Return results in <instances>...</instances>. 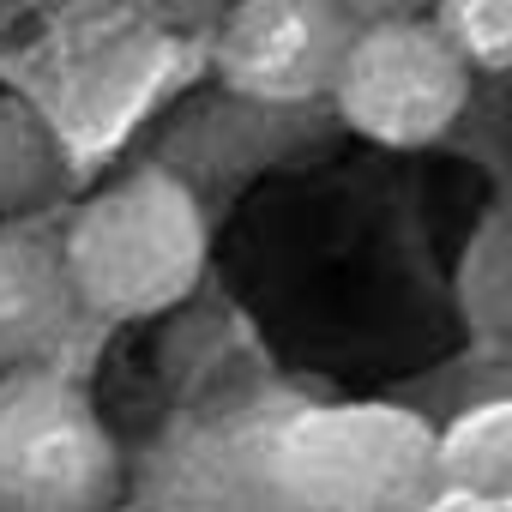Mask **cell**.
I'll return each mask as SVG.
<instances>
[{
  "instance_id": "6da1fadb",
  "label": "cell",
  "mask_w": 512,
  "mask_h": 512,
  "mask_svg": "<svg viewBox=\"0 0 512 512\" xmlns=\"http://www.w3.org/2000/svg\"><path fill=\"white\" fill-rule=\"evenodd\" d=\"M61 247L85 314L151 320L181 308L205 272V211L181 175L133 169L61 223Z\"/></svg>"
},
{
  "instance_id": "7a4b0ae2",
  "label": "cell",
  "mask_w": 512,
  "mask_h": 512,
  "mask_svg": "<svg viewBox=\"0 0 512 512\" xmlns=\"http://www.w3.org/2000/svg\"><path fill=\"white\" fill-rule=\"evenodd\" d=\"M284 512H422L440 482V434L392 404L302 410L266 440Z\"/></svg>"
},
{
  "instance_id": "3957f363",
  "label": "cell",
  "mask_w": 512,
  "mask_h": 512,
  "mask_svg": "<svg viewBox=\"0 0 512 512\" xmlns=\"http://www.w3.org/2000/svg\"><path fill=\"white\" fill-rule=\"evenodd\" d=\"M121 482V446L73 374H0V512H109Z\"/></svg>"
},
{
  "instance_id": "277c9868",
  "label": "cell",
  "mask_w": 512,
  "mask_h": 512,
  "mask_svg": "<svg viewBox=\"0 0 512 512\" xmlns=\"http://www.w3.org/2000/svg\"><path fill=\"white\" fill-rule=\"evenodd\" d=\"M332 103L350 133L386 145V151H422L452 133V121L470 103V61L452 49V37L434 19H398V25H362Z\"/></svg>"
},
{
  "instance_id": "5b68a950",
  "label": "cell",
  "mask_w": 512,
  "mask_h": 512,
  "mask_svg": "<svg viewBox=\"0 0 512 512\" xmlns=\"http://www.w3.org/2000/svg\"><path fill=\"white\" fill-rule=\"evenodd\" d=\"M356 43V19L338 0H229L217 25V79L247 103L332 97Z\"/></svg>"
},
{
  "instance_id": "8992f818",
  "label": "cell",
  "mask_w": 512,
  "mask_h": 512,
  "mask_svg": "<svg viewBox=\"0 0 512 512\" xmlns=\"http://www.w3.org/2000/svg\"><path fill=\"white\" fill-rule=\"evenodd\" d=\"M85 326L61 229L43 217L0 223V374L61 368Z\"/></svg>"
},
{
  "instance_id": "52a82bcc",
  "label": "cell",
  "mask_w": 512,
  "mask_h": 512,
  "mask_svg": "<svg viewBox=\"0 0 512 512\" xmlns=\"http://www.w3.org/2000/svg\"><path fill=\"white\" fill-rule=\"evenodd\" d=\"M67 187V145L31 97H0V223L43 217Z\"/></svg>"
},
{
  "instance_id": "ba28073f",
  "label": "cell",
  "mask_w": 512,
  "mask_h": 512,
  "mask_svg": "<svg viewBox=\"0 0 512 512\" xmlns=\"http://www.w3.org/2000/svg\"><path fill=\"white\" fill-rule=\"evenodd\" d=\"M458 314L476 344L512 350V211L476 223L458 260Z\"/></svg>"
},
{
  "instance_id": "9c48e42d",
  "label": "cell",
  "mask_w": 512,
  "mask_h": 512,
  "mask_svg": "<svg viewBox=\"0 0 512 512\" xmlns=\"http://www.w3.org/2000/svg\"><path fill=\"white\" fill-rule=\"evenodd\" d=\"M440 482L476 500H512V398H488L440 434Z\"/></svg>"
},
{
  "instance_id": "30bf717a",
  "label": "cell",
  "mask_w": 512,
  "mask_h": 512,
  "mask_svg": "<svg viewBox=\"0 0 512 512\" xmlns=\"http://www.w3.org/2000/svg\"><path fill=\"white\" fill-rule=\"evenodd\" d=\"M434 25L470 61V73H512V0H434Z\"/></svg>"
},
{
  "instance_id": "8fae6325",
  "label": "cell",
  "mask_w": 512,
  "mask_h": 512,
  "mask_svg": "<svg viewBox=\"0 0 512 512\" xmlns=\"http://www.w3.org/2000/svg\"><path fill=\"white\" fill-rule=\"evenodd\" d=\"M338 7L362 25H398V19H434V0H338Z\"/></svg>"
}]
</instances>
